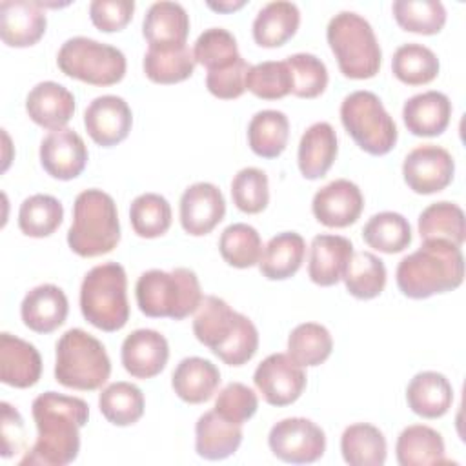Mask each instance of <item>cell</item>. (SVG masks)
I'll return each mask as SVG.
<instances>
[{
	"label": "cell",
	"mask_w": 466,
	"mask_h": 466,
	"mask_svg": "<svg viewBox=\"0 0 466 466\" xmlns=\"http://www.w3.org/2000/svg\"><path fill=\"white\" fill-rule=\"evenodd\" d=\"M31 408L38 437L20 459V466H66L73 462L80 451V428L89 417L87 402L46 391L33 400Z\"/></svg>",
	"instance_id": "6da1fadb"
},
{
	"label": "cell",
	"mask_w": 466,
	"mask_h": 466,
	"mask_svg": "<svg viewBox=\"0 0 466 466\" xmlns=\"http://www.w3.org/2000/svg\"><path fill=\"white\" fill-rule=\"evenodd\" d=\"M197 340L208 346L228 366H242L258 348V331L242 313L215 295L202 299L193 319Z\"/></svg>",
	"instance_id": "7a4b0ae2"
},
{
	"label": "cell",
	"mask_w": 466,
	"mask_h": 466,
	"mask_svg": "<svg viewBox=\"0 0 466 466\" xmlns=\"http://www.w3.org/2000/svg\"><path fill=\"white\" fill-rule=\"evenodd\" d=\"M397 286L408 299H428L457 289L464 280V257L459 246L446 240H422L404 257L395 271Z\"/></svg>",
	"instance_id": "3957f363"
},
{
	"label": "cell",
	"mask_w": 466,
	"mask_h": 466,
	"mask_svg": "<svg viewBox=\"0 0 466 466\" xmlns=\"http://www.w3.org/2000/svg\"><path fill=\"white\" fill-rule=\"evenodd\" d=\"M135 297L138 309L146 317H169L173 320H182L195 313L204 299L198 277L189 268L142 273L135 286Z\"/></svg>",
	"instance_id": "277c9868"
},
{
	"label": "cell",
	"mask_w": 466,
	"mask_h": 466,
	"mask_svg": "<svg viewBox=\"0 0 466 466\" xmlns=\"http://www.w3.org/2000/svg\"><path fill=\"white\" fill-rule=\"evenodd\" d=\"M120 242L116 204L102 189H84L73 204V222L67 231L69 248L80 257H100Z\"/></svg>",
	"instance_id": "5b68a950"
},
{
	"label": "cell",
	"mask_w": 466,
	"mask_h": 466,
	"mask_svg": "<svg viewBox=\"0 0 466 466\" xmlns=\"http://www.w3.org/2000/svg\"><path fill=\"white\" fill-rule=\"evenodd\" d=\"M326 38L344 76L364 80L379 73L382 51L364 16L353 11L337 13L326 27Z\"/></svg>",
	"instance_id": "8992f818"
},
{
	"label": "cell",
	"mask_w": 466,
	"mask_h": 466,
	"mask_svg": "<svg viewBox=\"0 0 466 466\" xmlns=\"http://www.w3.org/2000/svg\"><path fill=\"white\" fill-rule=\"evenodd\" d=\"M80 311L102 331H118L129 319L127 277L120 264L104 262L89 269L80 286Z\"/></svg>",
	"instance_id": "52a82bcc"
},
{
	"label": "cell",
	"mask_w": 466,
	"mask_h": 466,
	"mask_svg": "<svg viewBox=\"0 0 466 466\" xmlns=\"http://www.w3.org/2000/svg\"><path fill=\"white\" fill-rule=\"evenodd\" d=\"M111 373L104 344L80 328L67 329L56 342L55 379L66 388L93 391L102 388Z\"/></svg>",
	"instance_id": "ba28073f"
},
{
	"label": "cell",
	"mask_w": 466,
	"mask_h": 466,
	"mask_svg": "<svg viewBox=\"0 0 466 466\" xmlns=\"http://www.w3.org/2000/svg\"><path fill=\"white\" fill-rule=\"evenodd\" d=\"M340 120L355 144L373 155L390 153L397 144V126L371 91H353L340 104Z\"/></svg>",
	"instance_id": "9c48e42d"
},
{
	"label": "cell",
	"mask_w": 466,
	"mask_h": 466,
	"mask_svg": "<svg viewBox=\"0 0 466 466\" xmlns=\"http://www.w3.org/2000/svg\"><path fill=\"white\" fill-rule=\"evenodd\" d=\"M56 64L64 75L91 86H113L126 75L124 53L87 36L66 40L58 51Z\"/></svg>",
	"instance_id": "30bf717a"
},
{
	"label": "cell",
	"mask_w": 466,
	"mask_h": 466,
	"mask_svg": "<svg viewBox=\"0 0 466 466\" xmlns=\"http://www.w3.org/2000/svg\"><path fill=\"white\" fill-rule=\"evenodd\" d=\"M268 444L273 455L284 462L309 464L324 455L326 435L313 420L291 417L273 424Z\"/></svg>",
	"instance_id": "8fae6325"
},
{
	"label": "cell",
	"mask_w": 466,
	"mask_h": 466,
	"mask_svg": "<svg viewBox=\"0 0 466 466\" xmlns=\"http://www.w3.org/2000/svg\"><path fill=\"white\" fill-rule=\"evenodd\" d=\"M453 157L441 146L422 144L411 149L402 164V175L408 187L419 195L439 193L453 180Z\"/></svg>",
	"instance_id": "7c38bea8"
},
{
	"label": "cell",
	"mask_w": 466,
	"mask_h": 466,
	"mask_svg": "<svg viewBox=\"0 0 466 466\" xmlns=\"http://www.w3.org/2000/svg\"><path fill=\"white\" fill-rule=\"evenodd\" d=\"M253 382L268 404L288 406L302 395L306 373L288 353H273L257 366Z\"/></svg>",
	"instance_id": "4fadbf2b"
},
{
	"label": "cell",
	"mask_w": 466,
	"mask_h": 466,
	"mask_svg": "<svg viewBox=\"0 0 466 466\" xmlns=\"http://www.w3.org/2000/svg\"><path fill=\"white\" fill-rule=\"evenodd\" d=\"M133 115L127 102L116 95L96 96L84 111L87 135L102 147H111L127 138Z\"/></svg>",
	"instance_id": "5bb4252c"
},
{
	"label": "cell",
	"mask_w": 466,
	"mask_h": 466,
	"mask_svg": "<svg viewBox=\"0 0 466 466\" xmlns=\"http://www.w3.org/2000/svg\"><path fill=\"white\" fill-rule=\"evenodd\" d=\"M224 215L226 200L215 184H191L180 197V224L184 231L193 237L211 233Z\"/></svg>",
	"instance_id": "9a60e30c"
},
{
	"label": "cell",
	"mask_w": 466,
	"mask_h": 466,
	"mask_svg": "<svg viewBox=\"0 0 466 466\" xmlns=\"http://www.w3.org/2000/svg\"><path fill=\"white\" fill-rule=\"evenodd\" d=\"M364 197L357 184L346 178H337L320 187L311 202L315 218L328 228H346L360 217Z\"/></svg>",
	"instance_id": "2e32d148"
},
{
	"label": "cell",
	"mask_w": 466,
	"mask_h": 466,
	"mask_svg": "<svg viewBox=\"0 0 466 466\" xmlns=\"http://www.w3.org/2000/svg\"><path fill=\"white\" fill-rule=\"evenodd\" d=\"M40 164L53 178H76L87 164V147L75 129L51 131L40 144Z\"/></svg>",
	"instance_id": "e0dca14e"
},
{
	"label": "cell",
	"mask_w": 466,
	"mask_h": 466,
	"mask_svg": "<svg viewBox=\"0 0 466 466\" xmlns=\"http://www.w3.org/2000/svg\"><path fill=\"white\" fill-rule=\"evenodd\" d=\"M47 18L42 2H0V36L9 47L35 46L46 33Z\"/></svg>",
	"instance_id": "ac0fdd59"
},
{
	"label": "cell",
	"mask_w": 466,
	"mask_h": 466,
	"mask_svg": "<svg viewBox=\"0 0 466 466\" xmlns=\"http://www.w3.org/2000/svg\"><path fill=\"white\" fill-rule=\"evenodd\" d=\"M120 359L131 377L151 379L166 368L169 346L166 337L155 329H135L124 339Z\"/></svg>",
	"instance_id": "d6986e66"
},
{
	"label": "cell",
	"mask_w": 466,
	"mask_h": 466,
	"mask_svg": "<svg viewBox=\"0 0 466 466\" xmlns=\"http://www.w3.org/2000/svg\"><path fill=\"white\" fill-rule=\"evenodd\" d=\"M189 33V16L177 2H155L149 5L142 35L151 49H175L184 47Z\"/></svg>",
	"instance_id": "ffe728a7"
},
{
	"label": "cell",
	"mask_w": 466,
	"mask_h": 466,
	"mask_svg": "<svg viewBox=\"0 0 466 466\" xmlns=\"http://www.w3.org/2000/svg\"><path fill=\"white\" fill-rule=\"evenodd\" d=\"M42 375L38 350L7 331L0 335V380L13 388H29Z\"/></svg>",
	"instance_id": "44dd1931"
},
{
	"label": "cell",
	"mask_w": 466,
	"mask_h": 466,
	"mask_svg": "<svg viewBox=\"0 0 466 466\" xmlns=\"http://www.w3.org/2000/svg\"><path fill=\"white\" fill-rule=\"evenodd\" d=\"M353 255V244L340 235H317L311 240L308 275L317 286L337 284Z\"/></svg>",
	"instance_id": "7402d4cb"
},
{
	"label": "cell",
	"mask_w": 466,
	"mask_h": 466,
	"mask_svg": "<svg viewBox=\"0 0 466 466\" xmlns=\"http://www.w3.org/2000/svg\"><path fill=\"white\" fill-rule=\"evenodd\" d=\"M25 111L40 127L56 131L71 120L75 113V96L62 84L51 80L40 82L29 91Z\"/></svg>",
	"instance_id": "603a6c76"
},
{
	"label": "cell",
	"mask_w": 466,
	"mask_h": 466,
	"mask_svg": "<svg viewBox=\"0 0 466 466\" xmlns=\"http://www.w3.org/2000/svg\"><path fill=\"white\" fill-rule=\"evenodd\" d=\"M69 302L55 284H40L27 291L20 304L24 324L36 333H51L66 322Z\"/></svg>",
	"instance_id": "cb8c5ba5"
},
{
	"label": "cell",
	"mask_w": 466,
	"mask_h": 466,
	"mask_svg": "<svg viewBox=\"0 0 466 466\" xmlns=\"http://www.w3.org/2000/svg\"><path fill=\"white\" fill-rule=\"evenodd\" d=\"M451 118V102L441 91H424L404 102L402 120L415 137H437L446 131Z\"/></svg>",
	"instance_id": "d4e9b609"
},
{
	"label": "cell",
	"mask_w": 466,
	"mask_h": 466,
	"mask_svg": "<svg viewBox=\"0 0 466 466\" xmlns=\"http://www.w3.org/2000/svg\"><path fill=\"white\" fill-rule=\"evenodd\" d=\"M242 442V424H235L215 410L206 411L195 424V450L202 459L222 461Z\"/></svg>",
	"instance_id": "484cf974"
},
{
	"label": "cell",
	"mask_w": 466,
	"mask_h": 466,
	"mask_svg": "<svg viewBox=\"0 0 466 466\" xmlns=\"http://www.w3.org/2000/svg\"><path fill=\"white\" fill-rule=\"evenodd\" d=\"M337 133L328 122L311 124L299 142V169L304 178H322L337 158Z\"/></svg>",
	"instance_id": "4316f807"
},
{
	"label": "cell",
	"mask_w": 466,
	"mask_h": 466,
	"mask_svg": "<svg viewBox=\"0 0 466 466\" xmlns=\"http://www.w3.org/2000/svg\"><path fill=\"white\" fill-rule=\"evenodd\" d=\"M220 384L218 368L202 357H186L182 359L173 375L171 386L175 393L189 404H200L213 397Z\"/></svg>",
	"instance_id": "83f0119b"
},
{
	"label": "cell",
	"mask_w": 466,
	"mask_h": 466,
	"mask_svg": "<svg viewBox=\"0 0 466 466\" xmlns=\"http://www.w3.org/2000/svg\"><path fill=\"white\" fill-rule=\"evenodd\" d=\"M406 400L410 410L419 417L437 419L451 408L453 388L442 373L420 371L410 380Z\"/></svg>",
	"instance_id": "f1b7e54d"
},
{
	"label": "cell",
	"mask_w": 466,
	"mask_h": 466,
	"mask_svg": "<svg viewBox=\"0 0 466 466\" xmlns=\"http://www.w3.org/2000/svg\"><path fill=\"white\" fill-rule=\"evenodd\" d=\"M300 11L293 2L266 4L253 20V38L260 47H280L299 29Z\"/></svg>",
	"instance_id": "f546056e"
},
{
	"label": "cell",
	"mask_w": 466,
	"mask_h": 466,
	"mask_svg": "<svg viewBox=\"0 0 466 466\" xmlns=\"http://www.w3.org/2000/svg\"><path fill=\"white\" fill-rule=\"evenodd\" d=\"M306 255V242L295 231H284L269 238L262 249L258 269L269 280H284L293 277L302 266Z\"/></svg>",
	"instance_id": "4dcf8cb0"
},
{
	"label": "cell",
	"mask_w": 466,
	"mask_h": 466,
	"mask_svg": "<svg viewBox=\"0 0 466 466\" xmlns=\"http://www.w3.org/2000/svg\"><path fill=\"white\" fill-rule=\"evenodd\" d=\"M400 466H426L446 462L442 435L424 424H413L400 431L395 444Z\"/></svg>",
	"instance_id": "1f68e13d"
},
{
	"label": "cell",
	"mask_w": 466,
	"mask_h": 466,
	"mask_svg": "<svg viewBox=\"0 0 466 466\" xmlns=\"http://www.w3.org/2000/svg\"><path fill=\"white\" fill-rule=\"evenodd\" d=\"M340 451L351 466H382L386 461V439L377 426L357 422L344 430Z\"/></svg>",
	"instance_id": "d6a6232c"
},
{
	"label": "cell",
	"mask_w": 466,
	"mask_h": 466,
	"mask_svg": "<svg viewBox=\"0 0 466 466\" xmlns=\"http://www.w3.org/2000/svg\"><path fill=\"white\" fill-rule=\"evenodd\" d=\"M289 120L282 111L264 109L253 115L248 126V142L255 155L277 158L288 146Z\"/></svg>",
	"instance_id": "836d02e7"
},
{
	"label": "cell",
	"mask_w": 466,
	"mask_h": 466,
	"mask_svg": "<svg viewBox=\"0 0 466 466\" xmlns=\"http://www.w3.org/2000/svg\"><path fill=\"white\" fill-rule=\"evenodd\" d=\"M419 235L422 240H446L461 248L466 238L464 211L446 200L430 204L419 215Z\"/></svg>",
	"instance_id": "e575fe53"
},
{
	"label": "cell",
	"mask_w": 466,
	"mask_h": 466,
	"mask_svg": "<svg viewBox=\"0 0 466 466\" xmlns=\"http://www.w3.org/2000/svg\"><path fill=\"white\" fill-rule=\"evenodd\" d=\"M362 238L377 251L388 255L400 253L411 244V226L400 213L382 211L364 224Z\"/></svg>",
	"instance_id": "d590c367"
},
{
	"label": "cell",
	"mask_w": 466,
	"mask_h": 466,
	"mask_svg": "<svg viewBox=\"0 0 466 466\" xmlns=\"http://www.w3.org/2000/svg\"><path fill=\"white\" fill-rule=\"evenodd\" d=\"M342 280L350 295L370 300L379 297L386 286V266L370 251H353Z\"/></svg>",
	"instance_id": "8d00e7d4"
},
{
	"label": "cell",
	"mask_w": 466,
	"mask_h": 466,
	"mask_svg": "<svg viewBox=\"0 0 466 466\" xmlns=\"http://www.w3.org/2000/svg\"><path fill=\"white\" fill-rule=\"evenodd\" d=\"M391 71L402 84L424 86L439 75V58L422 44H402L393 53Z\"/></svg>",
	"instance_id": "74e56055"
},
{
	"label": "cell",
	"mask_w": 466,
	"mask_h": 466,
	"mask_svg": "<svg viewBox=\"0 0 466 466\" xmlns=\"http://www.w3.org/2000/svg\"><path fill=\"white\" fill-rule=\"evenodd\" d=\"M100 413L115 426H131L144 415V395L131 382H113L98 397Z\"/></svg>",
	"instance_id": "f35d334b"
},
{
	"label": "cell",
	"mask_w": 466,
	"mask_h": 466,
	"mask_svg": "<svg viewBox=\"0 0 466 466\" xmlns=\"http://www.w3.org/2000/svg\"><path fill=\"white\" fill-rule=\"evenodd\" d=\"M193 49L187 46L175 49H147L144 55V73L155 84H177L195 71Z\"/></svg>",
	"instance_id": "ab89813d"
},
{
	"label": "cell",
	"mask_w": 466,
	"mask_h": 466,
	"mask_svg": "<svg viewBox=\"0 0 466 466\" xmlns=\"http://www.w3.org/2000/svg\"><path fill=\"white\" fill-rule=\"evenodd\" d=\"M64 218V208L51 195H31L20 204L18 228L24 235L44 238L58 229Z\"/></svg>",
	"instance_id": "60d3db41"
},
{
	"label": "cell",
	"mask_w": 466,
	"mask_h": 466,
	"mask_svg": "<svg viewBox=\"0 0 466 466\" xmlns=\"http://www.w3.org/2000/svg\"><path fill=\"white\" fill-rule=\"evenodd\" d=\"M333 350V339L329 331L317 322L299 324L288 337V355L299 366H319Z\"/></svg>",
	"instance_id": "b9f144b4"
},
{
	"label": "cell",
	"mask_w": 466,
	"mask_h": 466,
	"mask_svg": "<svg viewBox=\"0 0 466 466\" xmlns=\"http://www.w3.org/2000/svg\"><path fill=\"white\" fill-rule=\"evenodd\" d=\"M218 249L229 266L244 269L258 264L262 255V240L253 226L237 222L222 231Z\"/></svg>",
	"instance_id": "7bdbcfd3"
},
{
	"label": "cell",
	"mask_w": 466,
	"mask_h": 466,
	"mask_svg": "<svg viewBox=\"0 0 466 466\" xmlns=\"http://www.w3.org/2000/svg\"><path fill=\"white\" fill-rule=\"evenodd\" d=\"M193 56L208 73L226 69L242 58L235 36L224 27H209L200 33L193 46Z\"/></svg>",
	"instance_id": "ee69618b"
},
{
	"label": "cell",
	"mask_w": 466,
	"mask_h": 466,
	"mask_svg": "<svg viewBox=\"0 0 466 466\" xmlns=\"http://www.w3.org/2000/svg\"><path fill=\"white\" fill-rule=\"evenodd\" d=\"M391 11L397 24L410 33L435 35L446 24V9L439 0H397Z\"/></svg>",
	"instance_id": "f6af8a7d"
},
{
	"label": "cell",
	"mask_w": 466,
	"mask_h": 466,
	"mask_svg": "<svg viewBox=\"0 0 466 466\" xmlns=\"http://www.w3.org/2000/svg\"><path fill=\"white\" fill-rule=\"evenodd\" d=\"M129 220L138 237H162L171 226V206L158 193H142L131 202Z\"/></svg>",
	"instance_id": "bcb514c9"
},
{
	"label": "cell",
	"mask_w": 466,
	"mask_h": 466,
	"mask_svg": "<svg viewBox=\"0 0 466 466\" xmlns=\"http://www.w3.org/2000/svg\"><path fill=\"white\" fill-rule=\"evenodd\" d=\"M246 89L262 100H279L289 95L293 91V78L286 60L251 66L246 76Z\"/></svg>",
	"instance_id": "7dc6e473"
},
{
	"label": "cell",
	"mask_w": 466,
	"mask_h": 466,
	"mask_svg": "<svg viewBox=\"0 0 466 466\" xmlns=\"http://www.w3.org/2000/svg\"><path fill=\"white\" fill-rule=\"evenodd\" d=\"M233 204L248 213L257 215L266 209L269 202L268 175L258 167H244L231 180Z\"/></svg>",
	"instance_id": "c3c4849f"
},
{
	"label": "cell",
	"mask_w": 466,
	"mask_h": 466,
	"mask_svg": "<svg viewBox=\"0 0 466 466\" xmlns=\"http://www.w3.org/2000/svg\"><path fill=\"white\" fill-rule=\"evenodd\" d=\"M293 78V95L299 98H315L328 86V69L320 58L311 53H297L286 58Z\"/></svg>",
	"instance_id": "681fc988"
},
{
	"label": "cell",
	"mask_w": 466,
	"mask_h": 466,
	"mask_svg": "<svg viewBox=\"0 0 466 466\" xmlns=\"http://www.w3.org/2000/svg\"><path fill=\"white\" fill-rule=\"evenodd\" d=\"M257 393L242 382H231L218 393L213 410L235 424H244L257 413Z\"/></svg>",
	"instance_id": "f907efd6"
},
{
	"label": "cell",
	"mask_w": 466,
	"mask_h": 466,
	"mask_svg": "<svg viewBox=\"0 0 466 466\" xmlns=\"http://www.w3.org/2000/svg\"><path fill=\"white\" fill-rule=\"evenodd\" d=\"M135 11L133 0H93L89 4V16L96 29L113 33L124 29Z\"/></svg>",
	"instance_id": "816d5d0a"
},
{
	"label": "cell",
	"mask_w": 466,
	"mask_h": 466,
	"mask_svg": "<svg viewBox=\"0 0 466 466\" xmlns=\"http://www.w3.org/2000/svg\"><path fill=\"white\" fill-rule=\"evenodd\" d=\"M249 64L240 58L233 66L220 69V71H211L206 76V87L208 91L222 100H233L238 98L246 91V76L249 71Z\"/></svg>",
	"instance_id": "f5cc1de1"
},
{
	"label": "cell",
	"mask_w": 466,
	"mask_h": 466,
	"mask_svg": "<svg viewBox=\"0 0 466 466\" xmlns=\"http://www.w3.org/2000/svg\"><path fill=\"white\" fill-rule=\"evenodd\" d=\"M25 446L24 420L11 404L2 402V457L9 459Z\"/></svg>",
	"instance_id": "db71d44e"
},
{
	"label": "cell",
	"mask_w": 466,
	"mask_h": 466,
	"mask_svg": "<svg viewBox=\"0 0 466 466\" xmlns=\"http://www.w3.org/2000/svg\"><path fill=\"white\" fill-rule=\"evenodd\" d=\"M246 2L244 0H224V2H208V7L218 13H231L235 9H240Z\"/></svg>",
	"instance_id": "11a10c76"
}]
</instances>
